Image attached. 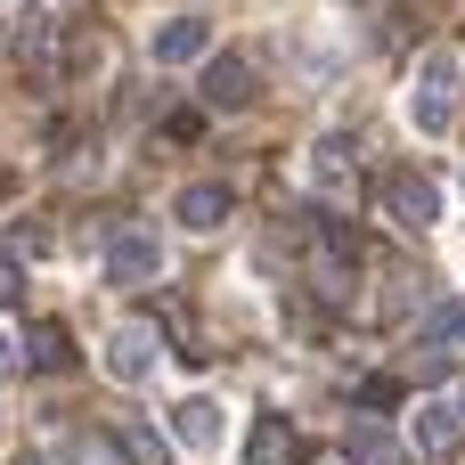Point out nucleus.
Masks as SVG:
<instances>
[{
    "mask_svg": "<svg viewBox=\"0 0 465 465\" xmlns=\"http://www.w3.org/2000/svg\"><path fill=\"white\" fill-rule=\"evenodd\" d=\"M163 433H172L188 458H213V450L229 441V409H221L213 392H188V401H172V409H163Z\"/></svg>",
    "mask_w": 465,
    "mask_h": 465,
    "instance_id": "2",
    "label": "nucleus"
},
{
    "mask_svg": "<svg viewBox=\"0 0 465 465\" xmlns=\"http://www.w3.org/2000/svg\"><path fill=\"white\" fill-rule=\"evenodd\" d=\"M8 376H16V343L0 335V384H8Z\"/></svg>",
    "mask_w": 465,
    "mask_h": 465,
    "instance_id": "19",
    "label": "nucleus"
},
{
    "mask_svg": "<svg viewBox=\"0 0 465 465\" xmlns=\"http://www.w3.org/2000/svg\"><path fill=\"white\" fill-rule=\"evenodd\" d=\"M450 409H458V417H465V384H458V392H450Z\"/></svg>",
    "mask_w": 465,
    "mask_h": 465,
    "instance_id": "20",
    "label": "nucleus"
},
{
    "mask_svg": "<svg viewBox=\"0 0 465 465\" xmlns=\"http://www.w3.org/2000/svg\"><path fill=\"white\" fill-rule=\"evenodd\" d=\"M229 213H237V188H229V180H188V188L172 196V221H180L188 237H213Z\"/></svg>",
    "mask_w": 465,
    "mask_h": 465,
    "instance_id": "6",
    "label": "nucleus"
},
{
    "mask_svg": "<svg viewBox=\"0 0 465 465\" xmlns=\"http://www.w3.org/2000/svg\"><path fill=\"white\" fill-rule=\"evenodd\" d=\"M33 253H41V229H33V221H8V229H0V262H8V270H25Z\"/></svg>",
    "mask_w": 465,
    "mask_h": 465,
    "instance_id": "16",
    "label": "nucleus"
},
{
    "mask_svg": "<svg viewBox=\"0 0 465 465\" xmlns=\"http://www.w3.org/2000/svg\"><path fill=\"white\" fill-rule=\"evenodd\" d=\"M253 98H262V74H253V57H237V49H213V57H204V106L237 114V106H253Z\"/></svg>",
    "mask_w": 465,
    "mask_h": 465,
    "instance_id": "4",
    "label": "nucleus"
},
{
    "mask_svg": "<svg viewBox=\"0 0 465 465\" xmlns=\"http://www.w3.org/2000/svg\"><path fill=\"white\" fill-rule=\"evenodd\" d=\"M16 57H25L33 74H49V57H57V33H49V25H25V33H16Z\"/></svg>",
    "mask_w": 465,
    "mask_h": 465,
    "instance_id": "18",
    "label": "nucleus"
},
{
    "mask_svg": "<svg viewBox=\"0 0 465 465\" xmlns=\"http://www.w3.org/2000/svg\"><path fill=\"white\" fill-rule=\"evenodd\" d=\"M155 57H163V65H196V57H213V25H204V16H172V25H155Z\"/></svg>",
    "mask_w": 465,
    "mask_h": 465,
    "instance_id": "9",
    "label": "nucleus"
},
{
    "mask_svg": "<svg viewBox=\"0 0 465 465\" xmlns=\"http://www.w3.org/2000/svg\"><path fill=\"white\" fill-rule=\"evenodd\" d=\"M65 465H123V441H106V433H74Z\"/></svg>",
    "mask_w": 465,
    "mask_h": 465,
    "instance_id": "17",
    "label": "nucleus"
},
{
    "mask_svg": "<svg viewBox=\"0 0 465 465\" xmlns=\"http://www.w3.org/2000/svg\"><path fill=\"white\" fill-rule=\"evenodd\" d=\"M450 343H465V302H433L425 311V351H450Z\"/></svg>",
    "mask_w": 465,
    "mask_h": 465,
    "instance_id": "14",
    "label": "nucleus"
},
{
    "mask_svg": "<svg viewBox=\"0 0 465 465\" xmlns=\"http://www.w3.org/2000/svg\"><path fill=\"white\" fill-rule=\"evenodd\" d=\"M16 465H49V458H16Z\"/></svg>",
    "mask_w": 465,
    "mask_h": 465,
    "instance_id": "21",
    "label": "nucleus"
},
{
    "mask_svg": "<svg viewBox=\"0 0 465 465\" xmlns=\"http://www.w3.org/2000/svg\"><path fill=\"white\" fill-rule=\"evenodd\" d=\"M343 450H351V465H392V433H384V425H376V417H360V425H351V441H343Z\"/></svg>",
    "mask_w": 465,
    "mask_h": 465,
    "instance_id": "13",
    "label": "nucleus"
},
{
    "mask_svg": "<svg viewBox=\"0 0 465 465\" xmlns=\"http://www.w3.org/2000/svg\"><path fill=\"white\" fill-rule=\"evenodd\" d=\"M25 368L65 376V368H74V335H65V327H33V335H25Z\"/></svg>",
    "mask_w": 465,
    "mask_h": 465,
    "instance_id": "11",
    "label": "nucleus"
},
{
    "mask_svg": "<svg viewBox=\"0 0 465 465\" xmlns=\"http://www.w3.org/2000/svg\"><path fill=\"white\" fill-rule=\"evenodd\" d=\"M286 450H294V425H286V417H262V425H253V458H245V465H286Z\"/></svg>",
    "mask_w": 465,
    "mask_h": 465,
    "instance_id": "12",
    "label": "nucleus"
},
{
    "mask_svg": "<svg viewBox=\"0 0 465 465\" xmlns=\"http://www.w3.org/2000/svg\"><path fill=\"white\" fill-rule=\"evenodd\" d=\"M458 90H465L458 49H433V57L417 65V98H409V123H417L425 139H441V131H450V114H458Z\"/></svg>",
    "mask_w": 465,
    "mask_h": 465,
    "instance_id": "1",
    "label": "nucleus"
},
{
    "mask_svg": "<svg viewBox=\"0 0 465 465\" xmlns=\"http://www.w3.org/2000/svg\"><path fill=\"white\" fill-rule=\"evenodd\" d=\"M351 163H360V155H351V131H319V139H311V180H319L327 196L351 188Z\"/></svg>",
    "mask_w": 465,
    "mask_h": 465,
    "instance_id": "10",
    "label": "nucleus"
},
{
    "mask_svg": "<svg viewBox=\"0 0 465 465\" xmlns=\"http://www.w3.org/2000/svg\"><path fill=\"white\" fill-rule=\"evenodd\" d=\"M409 450H417V458H458V450H465V417L450 409V401L409 409Z\"/></svg>",
    "mask_w": 465,
    "mask_h": 465,
    "instance_id": "7",
    "label": "nucleus"
},
{
    "mask_svg": "<svg viewBox=\"0 0 465 465\" xmlns=\"http://www.w3.org/2000/svg\"><path fill=\"white\" fill-rule=\"evenodd\" d=\"M155 360H163V335H155V319H123V327L106 335V376H114V384H139Z\"/></svg>",
    "mask_w": 465,
    "mask_h": 465,
    "instance_id": "5",
    "label": "nucleus"
},
{
    "mask_svg": "<svg viewBox=\"0 0 465 465\" xmlns=\"http://www.w3.org/2000/svg\"><path fill=\"white\" fill-rule=\"evenodd\" d=\"M425 311H433V302H425V286H417V278L384 286V319H392V327H401V319H425Z\"/></svg>",
    "mask_w": 465,
    "mask_h": 465,
    "instance_id": "15",
    "label": "nucleus"
},
{
    "mask_svg": "<svg viewBox=\"0 0 465 465\" xmlns=\"http://www.w3.org/2000/svg\"><path fill=\"white\" fill-rule=\"evenodd\" d=\"M384 204H392L409 229H433V221H441V188H433L425 172H384Z\"/></svg>",
    "mask_w": 465,
    "mask_h": 465,
    "instance_id": "8",
    "label": "nucleus"
},
{
    "mask_svg": "<svg viewBox=\"0 0 465 465\" xmlns=\"http://www.w3.org/2000/svg\"><path fill=\"white\" fill-rule=\"evenodd\" d=\"M155 278H163V237L155 229H114L106 237V286L131 294V286H155Z\"/></svg>",
    "mask_w": 465,
    "mask_h": 465,
    "instance_id": "3",
    "label": "nucleus"
}]
</instances>
